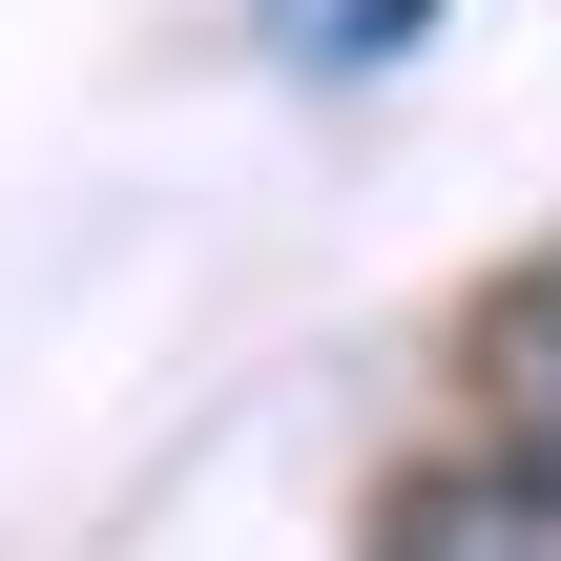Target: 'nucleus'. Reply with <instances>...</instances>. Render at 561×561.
Masks as SVG:
<instances>
[{
  "label": "nucleus",
  "mask_w": 561,
  "mask_h": 561,
  "mask_svg": "<svg viewBox=\"0 0 561 561\" xmlns=\"http://www.w3.org/2000/svg\"><path fill=\"white\" fill-rule=\"evenodd\" d=\"M375 561H561V479L500 437V458H416L375 500Z\"/></svg>",
  "instance_id": "nucleus-1"
},
{
  "label": "nucleus",
  "mask_w": 561,
  "mask_h": 561,
  "mask_svg": "<svg viewBox=\"0 0 561 561\" xmlns=\"http://www.w3.org/2000/svg\"><path fill=\"white\" fill-rule=\"evenodd\" d=\"M437 21H458V0H250V42H271L291 83H396Z\"/></svg>",
  "instance_id": "nucleus-2"
}]
</instances>
